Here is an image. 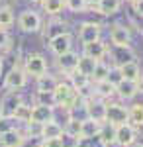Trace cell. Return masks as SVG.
Segmentation results:
<instances>
[{"label": "cell", "mask_w": 143, "mask_h": 147, "mask_svg": "<svg viewBox=\"0 0 143 147\" xmlns=\"http://www.w3.org/2000/svg\"><path fill=\"white\" fill-rule=\"evenodd\" d=\"M86 118L98 122V124H104L106 122V100H100L94 96L86 100Z\"/></svg>", "instance_id": "cell-7"}, {"label": "cell", "mask_w": 143, "mask_h": 147, "mask_svg": "<svg viewBox=\"0 0 143 147\" xmlns=\"http://www.w3.org/2000/svg\"><path fill=\"white\" fill-rule=\"evenodd\" d=\"M67 82L73 86V90L77 92V94H80V92L88 90L90 86H92V82H90V79L88 77H84V75H80V73H71V75H67Z\"/></svg>", "instance_id": "cell-17"}, {"label": "cell", "mask_w": 143, "mask_h": 147, "mask_svg": "<svg viewBox=\"0 0 143 147\" xmlns=\"http://www.w3.org/2000/svg\"><path fill=\"white\" fill-rule=\"evenodd\" d=\"M132 6H133V10H135V14L143 18V0H133Z\"/></svg>", "instance_id": "cell-42"}, {"label": "cell", "mask_w": 143, "mask_h": 147, "mask_svg": "<svg viewBox=\"0 0 143 147\" xmlns=\"http://www.w3.org/2000/svg\"><path fill=\"white\" fill-rule=\"evenodd\" d=\"M30 114H32V106H28V104L24 102L22 106L16 110V114H14V120H16V122H22V124L26 125L28 122H30Z\"/></svg>", "instance_id": "cell-32"}, {"label": "cell", "mask_w": 143, "mask_h": 147, "mask_svg": "<svg viewBox=\"0 0 143 147\" xmlns=\"http://www.w3.org/2000/svg\"><path fill=\"white\" fill-rule=\"evenodd\" d=\"M108 53V47L106 43L98 39V41H94V43H86V45H82V55L84 57H90V59H94V61H102V57Z\"/></svg>", "instance_id": "cell-14"}, {"label": "cell", "mask_w": 143, "mask_h": 147, "mask_svg": "<svg viewBox=\"0 0 143 147\" xmlns=\"http://www.w3.org/2000/svg\"><path fill=\"white\" fill-rule=\"evenodd\" d=\"M20 147H43V137H32V136H24Z\"/></svg>", "instance_id": "cell-37"}, {"label": "cell", "mask_w": 143, "mask_h": 147, "mask_svg": "<svg viewBox=\"0 0 143 147\" xmlns=\"http://www.w3.org/2000/svg\"><path fill=\"white\" fill-rule=\"evenodd\" d=\"M24 139V131L18 127H12L8 131L0 134V147H20Z\"/></svg>", "instance_id": "cell-16"}, {"label": "cell", "mask_w": 143, "mask_h": 147, "mask_svg": "<svg viewBox=\"0 0 143 147\" xmlns=\"http://www.w3.org/2000/svg\"><path fill=\"white\" fill-rule=\"evenodd\" d=\"M0 120H2V116H0Z\"/></svg>", "instance_id": "cell-50"}, {"label": "cell", "mask_w": 143, "mask_h": 147, "mask_svg": "<svg viewBox=\"0 0 143 147\" xmlns=\"http://www.w3.org/2000/svg\"><path fill=\"white\" fill-rule=\"evenodd\" d=\"M65 8L71 10L73 14H80L86 10V4H84V0H65Z\"/></svg>", "instance_id": "cell-35"}, {"label": "cell", "mask_w": 143, "mask_h": 147, "mask_svg": "<svg viewBox=\"0 0 143 147\" xmlns=\"http://www.w3.org/2000/svg\"><path fill=\"white\" fill-rule=\"evenodd\" d=\"M78 39L82 45L94 43L100 39V24L96 22H82L78 26Z\"/></svg>", "instance_id": "cell-8"}, {"label": "cell", "mask_w": 143, "mask_h": 147, "mask_svg": "<svg viewBox=\"0 0 143 147\" xmlns=\"http://www.w3.org/2000/svg\"><path fill=\"white\" fill-rule=\"evenodd\" d=\"M133 129H135V136H137V137H143V122L139 125H135Z\"/></svg>", "instance_id": "cell-44"}, {"label": "cell", "mask_w": 143, "mask_h": 147, "mask_svg": "<svg viewBox=\"0 0 143 147\" xmlns=\"http://www.w3.org/2000/svg\"><path fill=\"white\" fill-rule=\"evenodd\" d=\"M41 6H43L45 14L57 16V14H61V10L65 8V0H41Z\"/></svg>", "instance_id": "cell-28"}, {"label": "cell", "mask_w": 143, "mask_h": 147, "mask_svg": "<svg viewBox=\"0 0 143 147\" xmlns=\"http://www.w3.org/2000/svg\"><path fill=\"white\" fill-rule=\"evenodd\" d=\"M98 137H100V141L104 143V147L114 145V143H116V127L104 122V124H102V127H100Z\"/></svg>", "instance_id": "cell-25"}, {"label": "cell", "mask_w": 143, "mask_h": 147, "mask_svg": "<svg viewBox=\"0 0 143 147\" xmlns=\"http://www.w3.org/2000/svg\"><path fill=\"white\" fill-rule=\"evenodd\" d=\"M43 147H61V141H59V137H55V139H43Z\"/></svg>", "instance_id": "cell-43"}, {"label": "cell", "mask_w": 143, "mask_h": 147, "mask_svg": "<svg viewBox=\"0 0 143 147\" xmlns=\"http://www.w3.org/2000/svg\"><path fill=\"white\" fill-rule=\"evenodd\" d=\"M41 131H43V124H37V122H28V124H26V131H24V136L41 137Z\"/></svg>", "instance_id": "cell-34"}, {"label": "cell", "mask_w": 143, "mask_h": 147, "mask_svg": "<svg viewBox=\"0 0 143 147\" xmlns=\"http://www.w3.org/2000/svg\"><path fill=\"white\" fill-rule=\"evenodd\" d=\"M141 77H143V75H141Z\"/></svg>", "instance_id": "cell-51"}, {"label": "cell", "mask_w": 143, "mask_h": 147, "mask_svg": "<svg viewBox=\"0 0 143 147\" xmlns=\"http://www.w3.org/2000/svg\"><path fill=\"white\" fill-rule=\"evenodd\" d=\"M55 120V108H49V106H32V114H30V122H37V124H47Z\"/></svg>", "instance_id": "cell-13"}, {"label": "cell", "mask_w": 143, "mask_h": 147, "mask_svg": "<svg viewBox=\"0 0 143 147\" xmlns=\"http://www.w3.org/2000/svg\"><path fill=\"white\" fill-rule=\"evenodd\" d=\"M18 26L20 30L26 32V34H33V32H39L41 30V18L39 14L33 10H24L18 18Z\"/></svg>", "instance_id": "cell-6"}, {"label": "cell", "mask_w": 143, "mask_h": 147, "mask_svg": "<svg viewBox=\"0 0 143 147\" xmlns=\"http://www.w3.org/2000/svg\"><path fill=\"white\" fill-rule=\"evenodd\" d=\"M77 61H78V53H75V51L71 49V51H67V53L57 57V67H59L61 73L71 75V73L77 71Z\"/></svg>", "instance_id": "cell-12"}, {"label": "cell", "mask_w": 143, "mask_h": 147, "mask_svg": "<svg viewBox=\"0 0 143 147\" xmlns=\"http://www.w3.org/2000/svg\"><path fill=\"white\" fill-rule=\"evenodd\" d=\"M71 47H73V39H71V34H69V32L49 37V49H51L57 57L67 53V51H71Z\"/></svg>", "instance_id": "cell-10"}, {"label": "cell", "mask_w": 143, "mask_h": 147, "mask_svg": "<svg viewBox=\"0 0 143 147\" xmlns=\"http://www.w3.org/2000/svg\"><path fill=\"white\" fill-rule=\"evenodd\" d=\"M120 75L123 80H130V82H137L141 79V69H139V63L137 61H130V63H123L120 65Z\"/></svg>", "instance_id": "cell-15"}, {"label": "cell", "mask_w": 143, "mask_h": 147, "mask_svg": "<svg viewBox=\"0 0 143 147\" xmlns=\"http://www.w3.org/2000/svg\"><path fill=\"white\" fill-rule=\"evenodd\" d=\"M14 122H16L14 118H2V120H0V134L12 129V127H14Z\"/></svg>", "instance_id": "cell-40"}, {"label": "cell", "mask_w": 143, "mask_h": 147, "mask_svg": "<svg viewBox=\"0 0 143 147\" xmlns=\"http://www.w3.org/2000/svg\"><path fill=\"white\" fill-rule=\"evenodd\" d=\"M10 47V35L6 30H0V49H8Z\"/></svg>", "instance_id": "cell-41"}, {"label": "cell", "mask_w": 143, "mask_h": 147, "mask_svg": "<svg viewBox=\"0 0 143 147\" xmlns=\"http://www.w3.org/2000/svg\"><path fill=\"white\" fill-rule=\"evenodd\" d=\"M84 4H86V8H96L98 0H84Z\"/></svg>", "instance_id": "cell-45"}, {"label": "cell", "mask_w": 143, "mask_h": 147, "mask_svg": "<svg viewBox=\"0 0 143 147\" xmlns=\"http://www.w3.org/2000/svg\"><path fill=\"white\" fill-rule=\"evenodd\" d=\"M108 71H110V67H108L106 63L98 61V65L94 67L92 75H90V82H92V84H96V82H102V80H106V77H108Z\"/></svg>", "instance_id": "cell-30"}, {"label": "cell", "mask_w": 143, "mask_h": 147, "mask_svg": "<svg viewBox=\"0 0 143 147\" xmlns=\"http://www.w3.org/2000/svg\"><path fill=\"white\" fill-rule=\"evenodd\" d=\"M14 24V12L12 6L8 4H0V30H6L8 26Z\"/></svg>", "instance_id": "cell-29"}, {"label": "cell", "mask_w": 143, "mask_h": 147, "mask_svg": "<svg viewBox=\"0 0 143 147\" xmlns=\"http://www.w3.org/2000/svg\"><path fill=\"white\" fill-rule=\"evenodd\" d=\"M114 90H116V86H112L108 80H102V82H96L94 84L92 96L94 98H100V100H108V98L114 96Z\"/></svg>", "instance_id": "cell-20"}, {"label": "cell", "mask_w": 143, "mask_h": 147, "mask_svg": "<svg viewBox=\"0 0 143 147\" xmlns=\"http://www.w3.org/2000/svg\"><path fill=\"white\" fill-rule=\"evenodd\" d=\"M63 131L69 134V136H73V137H80V122L69 118V120H67V124L63 125Z\"/></svg>", "instance_id": "cell-33"}, {"label": "cell", "mask_w": 143, "mask_h": 147, "mask_svg": "<svg viewBox=\"0 0 143 147\" xmlns=\"http://www.w3.org/2000/svg\"><path fill=\"white\" fill-rule=\"evenodd\" d=\"M32 2H37V4H41V0H32Z\"/></svg>", "instance_id": "cell-47"}, {"label": "cell", "mask_w": 143, "mask_h": 147, "mask_svg": "<svg viewBox=\"0 0 143 147\" xmlns=\"http://www.w3.org/2000/svg\"><path fill=\"white\" fill-rule=\"evenodd\" d=\"M24 104V98L20 92H6L0 100V116L2 118H14L16 110Z\"/></svg>", "instance_id": "cell-5"}, {"label": "cell", "mask_w": 143, "mask_h": 147, "mask_svg": "<svg viewBox=\"0 0 143 147\" xmlns=\"http://www.w3.org/2000/svg\"><path fill=\"white\" fill-rule=\"evenodd\" d=\"M28 82V75L22 67H12L6 75H4V88L8 92H18L22 90Z\"/></svg>", "instance_id": "cell-3"}, {"label": "cell", "mask_w": 143, "mask_h": 147, "mask_svg": "<svg viewBox=\"0 0 143 147\" xmlns=\"http://www.w3.org/2000/svg\"><path fill=\"white\" fill-rule=\"evenodd\" d=\"M135 129H133L130 124H123V125H118L116 127V143L120 147H132L135 143Z\"/></svg>", "instance_id": "cell-11"}, {"label": "cell", "mask_w": 143, "mask_h": 147, "mask_svg": "<svg viewBox=\"0 0 143 147\" xmlns=\"http://www.w3.org/2000/svg\"><path fill=\"white\" fill-rule=\"evenodd\" d=\"M121 2H123V0H121ZM125 2H130V4H132V2H133V0H125Z\"/></svg>", "instance_id": "cell-48"}, {"label": "cell", "mask_w": 143, "mask_h": 147, "mask_svg": "<svg viewBox=\"0 0 143 147\" xmlns=\"http://www.w3.org/2000/svg\"><path fill=\"white\" fill-rule=\"evenodd\" d=\"M57 77L53 75H49V73H45L41 77H37L35 79V86H37V92H53L57 86Z\"/></svg>", "instance_id": "cell-19"}, {"label": "cell", "mask_w": 143, "mask_h": 147, "mask_svg": "<svg viewBox=\"0 0 143 147\" xmlns=\"http://www.w3.org/2000/svg\"><path fill=\"white\" fill-rule=\"evenodd\" d=\"M61 136H63V125L59 122L51 120V122L43 124V131H41L43 139H55V137H61Z\"/></svg>", "instance_id": "cell-24"}, {"label": "cell", "mask_w": 143, "mask_h": 147, "mask_svg": "<svg viewBox=\"0 0 143 147\" xmlns=\"http://www.w3.org/2000/svg\"><path fill=\"white\" fill-rule=\"evenodd\" d=\"M137 147H143V145H137Z\"/></svg>", "instance_id": "cell-49"}, {"label": "cell", "mask_w": 143, "mask_h": 147, "mask_svg": "<svg viewBox=\"0 0 143 147\" xmlns=\"http://www.w3.org/2000/svg\"><path fill=\"white\" fill-rule=\"evenodd\" d=\"M96 65H98V61H94V59H90V57H84V55H78L77 73H80V75H84V77L90 79V75H92V71H94Z\"/></svg>", "instance_id": "cell-21"}, {"label": "cell", "mask_w": 143, "mask_h": 147, "mask_svg": "<svg viewBox=\"0 0 143 147\" xmlns=\"http://www.w3.org/2000/svg\"><path fill=\"white\" fill-rule=\"evenodd\" d=\"M35 104L37 106H49V108H55V98H53V92H35Z\"/></svg>", "instance_id": "cell-31"}, {"label": "cell", "mask_w": 143, "mask_h": 147, "mask_svg": "<svg viewBox=\"0 0 143 147\" xmlns=\"http://www.w3.org/2000/svg\"><path fill=\"white\" fill-rule=\"evenodd\" d=\"M22 69L26 71V75H32L33 79H37V77L47 73V61H45V57L41 53H30L26 57Z\"/></svg>", "instance_id": "cell-4"}, {"label": "cell", "mask_w": 143, "mask_h": 147, "mask_svg": "<svg viewBox=\"0 0 143 147\" xmlns=\"http://www.w3.org/2000/svg\"><path fill=\"white\" fill-rule=\"evenodd\" d=\"M53 98H55V106L59 108H63V110H69L75 102L78 100V94L73 90V86L69 84V82H63V80H59L55 86V90H53Z\"/></svg>", "instance_id": "cell-1"}, {"label": "cell", "mask_w": 143, "mask_h": 147, "mask_svg": "<svg viewBox=\"0 0 143 147\" xmlns=\"http://www.w3.org/2000/svg\"><path fill=\"white\" fill-rule=\"evenodd\" d=\"M106 124L114 127L127 124V108L121 102H106Z\"/></svg>", "instance_id": "cell-2"}, {"label": "cell", "mask_w": 143, "mask_h": 147, "mask_svg": "<svg viewBox=\"0 0 143 147\" xmlns=\"http://www.w3.org/2000/svg\"><path fill=\"white\" fill-rule=\"evenodd\" d=\"M100 127H102V124L86 118L80 122V137H96L100 134Z\"/></svg>", "instance_id": "cell-23"}, {"label": "cell", "mask_w": 143, "mask_h": 147, "mask_svg": "<svg viewBox=\"0 0 143 147\" xmlns=\"http://www.w3.org/2000/svg\"><path fill=\"white\" fill-rule=\"evenodd\" d=\"M112 55L116 57V63H118V67H120V65H123V63L135 61V53L132 51V47H116Z\"/></svg>", "instance_id": "cell-26"}, {"label": "cell", "mask_w": 143, "mask_h": 147, "mask_svg": "<svg viewBox=\"0 0 143 147\" xmlns=\"http://www.w3.org/2000/svg\"><path fill=\"white\" fill-rule=\"evenodd\" d=\"M120 6H121V0H98L96 10L102 16H112L120 10Z\"/></svg>", "instance_id": "cell-22"}, {"label": "cell", "mask_w": 143, "mask_h": 147, "mask_svg": "<svg viewBox=\"0 0 143 147\" xmlns=\"http://www.w3.org/2000/svg\"><path fill=\"white\" fill-rule=\"evenodd\" d=\"M110 39L114 47H130L132 43V34H130V30L125 28V26H121V24H114L110 30Z\"/></svg>", "instance_id": "cell-9"}, {"label": "cell", "mask_w": 143, "mask_h": 147, "mask_svg": "<svg viewBox=\"0 0 143 147\" xmlns=\"http://www.w3.org/2000/svg\"><path fill=\"white\" fill-rule=\"evenodd\" d=\"M59 141H61V147H77L78 145V137H73L69 134H65V131H63V136L59 137Z\"/></svg>", "instance_id": "cell-39"}, {"label": "cell", "mask_w": 143, "mask_h": 147, "mask_svg": "<svg viewBox=\"0 0 143 147\" xmlns=\"http://www.w3.org/2000/svg\"><path fill=\"white\" fill-rule=\"evenodd\" d=\"M2 69H4V63L0 61V75H2Z\"/></svg>", "instance_id": "cell-46"}, {"label": "cell", "mask_w": 143, "mask_h": 147, "mask_svg": "<svg viewBox=\"0 0 143 147\" xmlns=\"http://www.w3.org/2000/svg\"><path fill=\"white\" fill-rule=\"evenodd\" d=\"M106 80H108V82H110L112 86H118V84H120L121 80V75H120V69L118 67H110V71H108V77H106Z\"/></svg>", "instance_id": "cell-38"}, {"label": "cell", "mask_w": 143, "mask_h": 147, "mask_svg": "<svg viewBox=\"0 0 143 147\" xmlns=\"http://www.w3.org/2000/svg\"><path fill=\"white\" fill-rule=\"evenodd\" d=\"M114 94L120 98V100H132L135 98L139 92H137V82H130V80H121L120 84L116 86Z\"/></svg>", "instance_id": "cell-18"}, {"label": "cell", "mask_w": 143, "mask_h": 147, "mask_svg": "<svg viewBox=\"0 0 143 147\" xmlns=\"http://www.w3.org/2000/svg\"><path fill=\"white\" fill-rule=\"evenodd\" d=\"M77 147H104V143L100 141V137H78Z\"/></svg>", "instance_id": "cell-36"}, {"label": "cell", "mask_w": 143, "mask_h": 147, "mask_svg": "<svg viewBox=\"0 0 143 147\" xmlns=\"http://www.w3.org/2000/svg\"><path fill=\"white\" fill-rule=\"evenodd\" d=\"M143 122V104H133L132 108H127V124L135 127Z\"/></svg>", "instance_id": "cell-27"}]
</instances>
